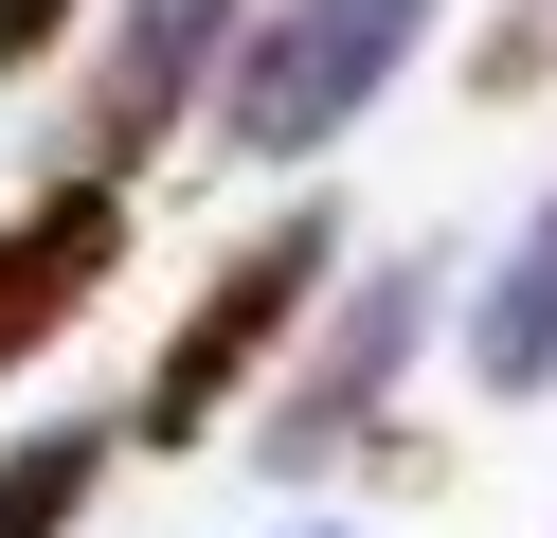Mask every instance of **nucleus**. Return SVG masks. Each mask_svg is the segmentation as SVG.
Returning <instances> with one entry per match:
<instances>
[{"label": "nucleus", "mask_w": 557, "mask_h": 538, "mask_svg": "<svg viewBox=\"0 0 557 538\" xmlns=\"http://www.w3.org/2000/svg\"><path fill=\"white\" fill-rule=\"evenodd\" d=\"M324 251H342L324 215H270L252 251H216V287H198V305H181V341L145 359V395H126V430H145V449H198V430L234 413V377H252V359L288 341L306 305H324Z\"/></svg>", "instance_id": "f257e3e1"}, {"label": "nucleus", "mask_w": 557, "mask_h": 538, "mask_svg": "<svg viewBox=\"0 0 557 538\" xmlns=\"http://www.w3.org/2000/svg\"><path fill=\"white\" fill-rule=\"evenodd\" d=\"M432 36V0H270L252 54H234V143L252 162H306V143H342L377 90H396V54Z\"/></svg>", "instance_id": "f03ea898"}, {"label": "nucleus", "mask_w": 557, "mask_h": 538, "mask_svg": "<svg viewBox=\"0 0 557 538\" xmlns=\"http://www.w3.org/2000/svg\"><path fill=\"white\" fill-rule=\"evenodd\" d=\"M109 270H126V198L109 179H54V198L0 215V377H37V359L109 305Z\"/></svg>", "instance_id": "7ed1b4c3"}, {"label": "nucleus", "mask_w": 557, "mask_h": 538, "mask_svg": "<svg viewBox=\"0 0 557 538\" xmlns=\"http://www.w3.org/2000/svg\"><path fill=\"white\" fill-rule=\"evenodd\" d=\"M413 323H432V287H413V270H377L360 305H342V341L306 359V377H288V413H270V466H288V485H306L324 449H360V430H377V395H396Z\"/></svg>", "instance_id": "20e7f679"}, {"label": "nucleus", "mask_w": 557, "mask_h": 538, "mask_svg": "<svg viewBox=\"0 0 557 538\" xmlns=\"http://www.w3.org/2000/svg\"><path fill=\"white\" fill-rule=\"evenodd\" d=\"M234 54V0H126L109 72H90V162H145L162 126H181V90Z\"/></svg>", "instance_id": "39448f33"}, {"label": "nucleus", "mask_w": 557, "mask_h": 538, "mask_svg": "<svg viewBox=\"0 0 557 538\" xmlns=\"http://www.w3.org/2000/svg\"><path fill=\"white\" fill-rule=\"evenodd\" d=\"M468 377H485V395H540V377H557V198H540V234L485 270V305H468Z\"/></svg>", "instance_id": "423d86ee"}, {"label": "nucleus", "mask_w": 557, "mask_h": 538, "mask_svg": "<svg viewBox=\"0 0 557 538\" xmlns=\"http://www.w3.org/2000/svg\"><path fill=\"white\" fill-rule=\"evenodd\" d=\"M90 485H109V430H90V413H37L18 449H0V538H73Z\"/></svg>", "instance_id": "0eeeda50"}, {"label": "nucleus", "mask_w": 557, "mask_h": 538, "mask_svg": "<svg viewBox=\"0 0 557 538\" xmlns=\"http://www.w3.org/2000/svg\"><path fill=\"white\" fill-rule=\"evenodd\" d=\"M54 36H73V0H0V72H37Z\"/></svg>", "instance_id": "6e6552de"}]
</instances>
